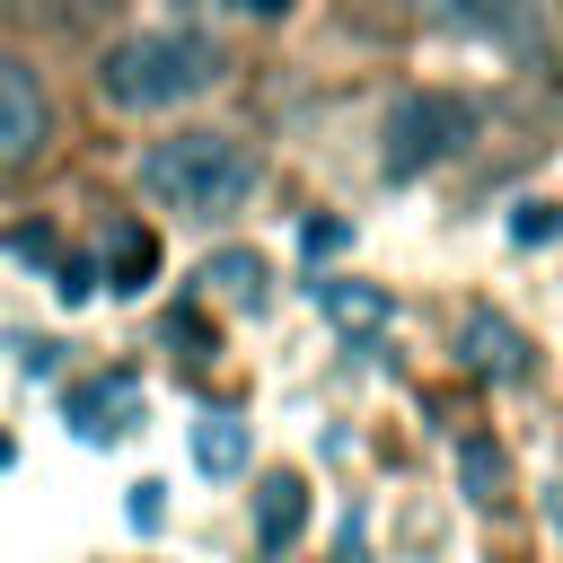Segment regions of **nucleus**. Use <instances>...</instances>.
<instances>
[{
  "instance_id": "obj_6",
  "label": "nucleus",
  "mask_w": 563,
  "mask_h": 563,
  "mask_svg": "<svg viewBox=\"0 0 563 563\" xmlns=\"http://www.w3.org/2000/svg\"><path fill=\"white\" fill-rule=\"evenodd\" d=\"M299 528H308V475H273V484L255 493V545H264V554H290Z\"/></svg>"
},
{
  "instance_id": "obj_1",
  "label": "nucleus",
  "mask_w": 563,
  "mask_h": 563,
  "mask_svg": "<svg viewBox=\"0 0 563 563\" xmlns=\"http://www.w3.org/2000/svg\"><path fill=\"white\" fill-rule=\"evenodd\" d=\"M141 194L158 211H185V220H220L255 194V150L238 132H167L150 141L141 158Z\"/></svg>"
},
{
  "instance_id": "obj_20",
  "label": "nucleus",
  "mask_w": 563,
  "mask_h": 563,
  "mask_svg": "<svg viewBox=\"0 0 563 563\" xmlns=\"http://www.w3.org/2000/svg\"><path fill=\"white\" fill-rule=\"evenodd\" d=\"M9 457H18V449H9V431H0V475H9Z\"/></svg>"
},
{
  "instance_id": "obj_9",
  "label": "nucleus",
  "mask_w": 563,
  "mask_h": 563,
  "mask_svg": "<svg viewBox=\"0 0 563 563\" xmlns=\"http://www.w3.org/2000/svg\"><path fill=\"white\" fill-rule=\"evenodd\" d=\"M194 466L202 475H246V422L238 413H202L194 422Z\"/></svg>"
},
{
  "instance_id": "obj_19",
  "label": "nucleus",
  "mask_w": 563,
  "mask_h": 563,
  "mask_svg": "<svg viewBox=\"0 0 563 563\" xmlns=\"http://www.w3.org/2000/svg\"><path fill=\"white\" fill-rule=\"evenodd\" d=\"M246 9H255V18H282V9H290V0H246Z\"/></svg>"
},
{
  "instance_id": "obj_12",
  "label": "nucleus",
  "mask_w": 563,
  "mask_h": 563,
  "mask_svg": "<svg viewBox=\"0 0 563 563\" xmlns=\"http://www.w3.org/2000/svg\"><path fill=\"white\" fill-rule=\"evenodd\" d=\"M53 299H62V308L97 299V264H88V255H62V264H53Z\"/></svg>"
},
{
  "instance_id": "obj_3",
  "label": "nucleus",
  "mask_w": 563,
  "mask_h": 563,
  "mask_svg": "<svg viewBox=\"0 0 563 563\" xmlns=\"http://www.w3.org/2000/svg\"><path fill=\"white\" fill-rule=\"evenodd\" d=\"M466 141H475V106L449 97V88H422V97H405L396 123H387V176H422V167L457 158Z\"/></svg>"
},
{
  "instance_id": "obj_17",
  "label": "nucleus",
  "mask_w": 563,
  "mask_h": 563,
  "mask_svg": "<svg viewBox=\"0 0 563 563\" xmlns=\"http://www.w3.org/2000/svg\"><path fill=\"white\" fill-rule=\"evenodd\" d=\"M18 9H26V18H79L88 0H18Z\"/></svg>"
},
{
  "instance_id": "obj_15",
  "label": "nucleus",
  "mask_w": 563,
  "mask_h": 563,
  "mask_svg": "<svg viewBox=\"0 0 563 563\" xmlns=\"http://www.w3.org/2000/svg\"><path fill=\"white\" fill-rule=\"evenodd\" d=\"M510 229H519V238H528V246H545V238H554V229H563V202H528V211H519V220H510Z\"/></svg>"
},
{
  "instance_id": "obj_16",
  "label": "nucleus",
  "mask_w": 563,
  "mask_h": 563,
  "mask_svg": "<svg viewBox=\"0 0 563 563\" xmlns=\"http://www.w3.org/2000/svg\"><path fill=\"white\" fill-rule=\"evenodd\" d=\"M299 238H308V255H334V246H343V238H352V229H343V220H308V229H299Z\"/></svg>"
},
{
  "instance_id": "obj_13",
  "label": "nucleus",
  "mask_w": 563,
  "mask_h": 563,
  "mask_svg": "<svg viewBox=\"0 0 563 563\" xmlns=\"http://www.w3.org/2000/svg\"><path fill=\"white\" fill-rule=\"evenodd\" d=\"M317 299H325L334 317H387V299H378V290H343V282H317Z\"/></svg>"
},
{
  "instance_id": "obj_7",
  "label": "nucleus",
  "mask_w": 563,
  "mask_h": 563,
  "mask_svg": "<svg viewBox=\"0 0 563 563\" xmlns=\"http://www.w3.org/2000/svg\"><path fill=\"white\" fill-rule=\"evenodd\" d=\"M150 273H158V238H150L141 220H123V229L106 238V273H97V282H106V290H132V299H141V282H150Z\"/></svg>"
},
{
  "instance_id": "obj_4",
  "label": "nucleus",
  "mask_w": 563,
  "mask_h": 563,
  "mask_svg": "<svg viewBox=\"0 0 563 563\" xmlns=\"http://www.w3.org/2000/svg\"><path fill=\"white\" fill-rule=\"evenodd\" d=\"M44 141H53L44 79H35L18 53H0V167H35V158H44Z\"/></svg>"
},
{
  "instance_id": "obj_2",
  "label": "nucleus",
  "mask_w": 563,
  "mask_h": 563,
  "mask_svg": "<svg viewBox=\"0 0 563 563\" xmlns=\"http://www.w3.org/2000/svg\"><path fill=\"white\" fill-rule=\"evenodd\" d=\"M220 79V44L194 35V26H150V35H123L106 53V97L123 114H158V106H185Z\"/></svg>"
},
{
  "instance_id": "obj_10",
  "label": "nucleus",
  "mask_w": 563,
  "mask_h": 563,
  "mask_svg": "<svg viewBox=\"0 0 563 563\" xmlns=\"http://www.w3.org/2000/svg\"><path fill=\"white\" fill-rule=\"evenodd\" d=\"M466 361L493 369V378H519V369H528V352H519V334H510L501 317H466Z\"/></svg>"
},
{
  "instance_id": "obj_8",
  "label": "nucleus",
  "mask_w": 563,
  "mask_h": 563,
  "mask_svg": "<svg viewBox=\"0 0 563 563\" xmlns=\"http://www.w3.org/2000/svg\"><path fill=\"white\" fill-rule=\"evenodd\" d=\"M202 282H220V299H229V308H246V317L273 299V273H264V255H246V246H220V255L202 264Z\"/></svg>"
},
{
  "instance_id": "obj_5",
  "label": "nucleus",
  "mask_w": 563,
  "mask_h": 563,
  "mask_svg": "<svg viewBox=\"0 0 563 563\" xmlns=\"http://www.w3.org/2000/svg\"><path fill=\"white\" fill-rule=\"evenodd\" d=\"M62 422H70V440L106 449V440H123V431L141 422V387H132L123 369H106V378H79V387L62 396Z\"/></svg>"
},
{
  "instance_id": "obj_18",
  "label": "nucleus",
  "mask_w": 563,
  "mask_h": 563,
  "mask_svg": "<svg viewBox=\"0 0 563 563\" xmlns=\"http://www.w3.org/2000/svg\"><path fill=\"white\" fill-rule=\"evenodd\" d=\"M545 528L563 537V484H545Z\"/></svg>"
},
{
  "instance_id": "obj_14",
  "label": "nucleus",
  "mask_w": 563,
  "mask_h": 563,
  "mask_svg": "<svg viewBox=\"0 0 563 563\" xmlns=\"http://www.w3.org/2000/svg\"><path fill=\"white\" fill-rule=\"evenodd\" d=\"M158 493H167V484H150V475H141V484H132V501H123V519H132L141 537H150V528L167 519V501H158Z\"/></svg>"
},
{
  "instance_id": "obj_11",
  "label": "nucleus",
  "mask_w": 563,
  "mask_h": 563,
  "mask_svg": "<svg viewBox=\"0 0 563 563\" xmlns=\"http://www.w3.org/2000/svg\"><path fill=\"white\" fill-rule=\"evenodd\" d=\"M457 475H466V501H484V510L501 501V449L493 440H466L457 449Z\"/></svg>"
}]
</instances>
